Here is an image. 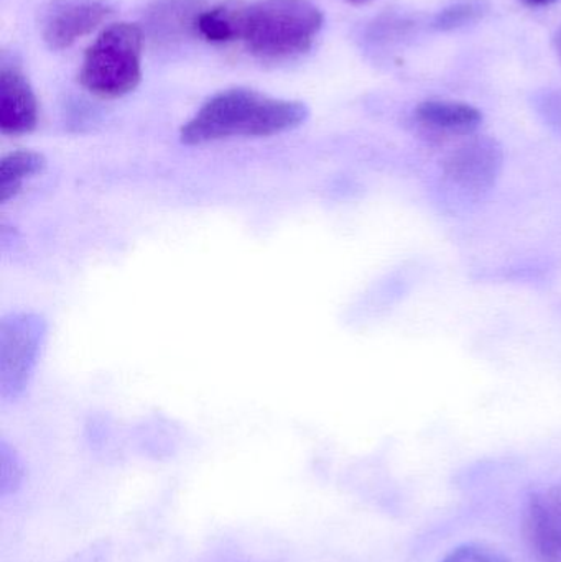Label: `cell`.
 <instances>
[{"instance_id": "4fadbf2b", "label": "cell", "mask_w": 561, "mask_h": 562, "mask_svg": "<svg viewBox=\"0 0 561 562\" xmlns=\"http://www.w3.org/2000/svg\"><path fill=\"white\" fill-rule=\"evenodd\" d=\"M523 2L530 7H546L556 3L557 0H523Z\"/></svg>"}, {"instance_id": "8992f818", "label": "cell", "mask_w": 561, "mask_h": 562, "mask_svg": "<svg viewBox=\"0 0 561 562\" xmlns=\"http://www.w3.org/2000/svg\"><path fill=\"white\" fill-rule=\"evenodd\" d=\"M524 537L539 562H561V482L536 492L524 514Z\"/></svg>"}, {"instance_id": "6da1fadb", "label": "cell", "mask_w": 561, "mask_h": 562, "mask_svg": "<svg viewBox=\"0 0 561 562\" xmlns=\"http://www.w3.org/2000/svg\"><path fill=\"white\" fill-rule=\"evenodd\" d=\"M303 102L270 98L253 89L234 88L207 99L181 127L184 145H204L236 137H272L300 127L308 119Z\"/></svg>"}, {"instance_id": "52a82bcc", "label": "cell", "mask_w": 561, "mask_h": 562, "mask_svg": "<svg viewBox=\"0 0 561 562\" xmlns=\"http://www.w3.org/2000/svg\"><path fill=\"white\" fill-rule=\"evenodd\" d=\"M483 124V114L474 105L445 99H428L414 111V125L418 134L430 144L468 138Z\"/></svg>"}, {"instance_id": "5bb4252c", "label": "cell", "mask_w": 561, "mask_h": 562, "mask_svg": "<svg viewBox=\"0 0 561 562\" xmlns=\"http://www.w3.org/2000/svg\"><path fill=\"white\" fill-rule=\"evenodd\" d=\"M553 46H556L557 55H559L561 61V26L557 30L556 36H553Z\"/></svg>"}, {"instance_id": "9a60e30c", "label": "cell", "mask_w": 561, "mask_h": 562, "mask_svg": "<svg viewBox=\"0 0 561 562\" xmlns=\"http://www.w3.org/2000/svg\"><path fill=\"white\" fill-rule=\"evenodd\" d=\"M346 2L352 3V5H364V3L372 2V0H346Z\"/></svg>"}, {"instance_id": "ba28073f", "label": "cell", "mask_w": 561, "mask_h": 562, "mask_svg": "<svg viewBox=\"0 0 561 562\" xmlns=\"http://www.w3.org/2000/svg\"><path fill=\"white\" fill-rule=\"evenodd\" d=\"M38 124V101L29 79L12 66L0 69V131L19 137Z\"/></svg>"}, {"instance_id": "9c48e42d", "label": "cell", "mask_w": 561, "mask_h": 562, "mask_svg": "<svg viewBox=\"0 0 561 562\" xmlns=\"http://www.w3.org/2000/svg\"><path fill=\"white\" fill-rule=\"evenodd\" d=\"M246 7V0H226L220 5L204 9L194 22V33L217 45L239 42Z\"/></svg>"}, {"instance_id": "277c9868", "label": "cell", "mask_w": 561, "mask_h": 562, "mask_svg": "<svg viewBox=\"0 0 561 562\" xmlns=\"http://www.w3.org/2000/svg\"><path fill=\"white\" fill-rule=\"evenodd\" d=\"M504 151L500 142L486 135L463 138L441 164V177L458 198L478 201L493 190L503 171Z\"/></svg>"}, {"instance_id": "5b68a950", "label": "cell", "mask_w": 561, "mask_h": 562, "mask_svg": "<svg viewBox=\"0 0 561 562\" xmlns=\"http://www.w3.org/2000/svg\"><path fill=\"white\" fill-rule=\"evenodd\" d=\"M109 15L111 9L102 0H53L43 16V40L52 49L69 48Z\"/></svg>"}, {"instance_id": "7c38bea8", "label": "cell", "mask_w": 561, "mask_h": 562, "mask_svg": "<svg viewBox=\"0 0 561 562\" xmlns=\"http://www.w3.org/2000/svg\"><path fill=\"white\" fill-rule=\"evenodd\" d=\"M441 562H509L501 557L496 551L490 548L478 547V544H467V547L457 548L451 551Z\"/></svg>"}, {"instance_id": "7a4b0ae2", "label": "cell", "mask_w": 561, "mask_h": 562, "mask_svg": "<svg viewBox=\"0 0 561 562\" xmlns=\"http://www.w3.org/2000/svg\"><path fill=\"white\" fill-rule=\"evenodd\" d=\"M323 22V12L312 0L247 2L239 42L257 58L282 61L308 52Z\"/></svg>"}, {"instance_id": "3957f363", "label": "cell", "mask_w": 561, "mask_h": 562, "mask_svg": "<svg viewBox=\"0 0 561 562\" xmlns=\"http://www.w3.org/2000/svg\"><path fill=\"white\" fill-rule=\"evenodd\" d=\"M144 32L137 23H112L86 49L79 82L96 98L119 99L142 79Z\"/></svg>"}, {"instance_id": "30bf717a", "label": "cell", "mask_w": 561, "mask_h": 562, "mask_svg": "<svg viewBox=\"0 0 561 562\" xmlns=\"http://www.w3.org/2000/svg\"><path fill=\"white\" fill-rule=\"evenodd\" d=\"M46 160L42 154L32 150H16L5 155L0 164V194L2 203L15 198L29 178L45 170Z\"/></svg>"}, {"instance_id": "8fae6325", "label": "cell", "mask_w": 561, "mask_h": 562, "mask_svg": "<svg viewBox=\"0 0 561 562\" xmlns=\"http://www.w3.org/2000/svg\"><path fill=\"white\" fill-rule=\"evenodd\" d=\"M487 10H490V5L486 0H461V2L451 3L435 15L434 29L438 32H453V30L463 29V26L483 19Z\"/></svg>"}]
</instances>
